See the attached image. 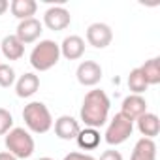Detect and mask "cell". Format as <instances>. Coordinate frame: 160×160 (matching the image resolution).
<instances>
[{
  "mask_svg": "<svg viewBox=\"0 0 160 160\" xmlns=\"http://www.w3.org/2000/svg\"><path fill=\"white\" fill-rule=\"evenodd\" d=\"M40 89V77L32 72L23 73L19 79H15V94L19 98H30Z\"/></svg>",
  "mask_w": 160,
  "mask_h": 160,
  "instance_id": "cell-13",
  "label": "cell"
},
{
  "mask_svg": "<svg viewBox=\"0 0 160 160\" xmlns=\"http://www.w3.org/2000/svg\"><path fill=\"white\" fill-rule=\"evenodd\" d=\"M0 55H4L8 60H19L25 55V45L17 40L15 34H8L2 38V43H0Z\"/></svg>",
  "mask_w": 160,
  "mask_h": 160,
  "instance_id": "cell-15",
  "label": "cell"
},
{
  "mask_svg": "<svg viewBox=\"0 0 160 160\" xmlns=\"http://www.w3.org/2000/svg\"><path fill=\"white\" fill-rule=\"evenodd\" d=\"M81 126H79V121L73 119L72 115H60L57 121H55V134L57 138L64 139V141H70V139H75Z\"/></svg>",
  "mask_w": 160,
  "mask_h": 160,
  "instance_id": "cell-11",
  "label": "cell"
},
{
  "mask_svg": "<svg viewBox=\"0 0 160 160\" xmlns=\"http://www.w3.org/2000/svg\"><path fill=\"white\" fill-rule=\"evenodd\" d=\"M13 128V117L8 109L0 108V136H6Z\"/></svg>",
  "mask_w": 160,
  "mask_h": 160,
  "instance_id": "cell-22",
  "label": "cell"
},
{
  "mask_svg": "<svg viewBox=\"0 0 160 160\" xmlns=\"http://www.w3.org/2000/svg\"><path fill=\"white\" fill-rule=\"evenodd\" d=\"M109 108H111V102H109L108 94L102 89H92L83 98L79 117H81V121L85 122L87 128H96L98 130L108 122Z\"/></svg>",
  "mask_w": 160,
  "mask_h": 160,
  "instance_id": "cell-1",
  "label": "cell"
},
{
  "mask_svg": "<svg viewBox=\"0 0 160 160\" xmlns=\"http://www.w3.org/2000/svg\"><path fill=\"white\" fill-rule=\"evenodd\" d=\"M60 60V47L53 40H42L30 51V66L38 72H47Z\"/></svg>",
  "mask_w": 160,
  "mask_h": 160,
  "instance_id": "cell-4",
  "label": "cell"
},
{
  "mask_svg": "<svg viewBox=\"0 0 160 160\" xmlns=\"http://www.w3.org/2000/svg\"><path fill=\"white\" fill-rule=\"evenodd\" d=\"M136 126H138V132L143 136V138H149V139H154L158 134H160V119L158 115L154 113H143L139 119L134 121Z\"/></svg>",
  "mask_w": 160,
  "mask_h": 160,
  "instance_id": "cell-14",
  "label": "cell"
},
{
  "mask_svg": "<svg viewBox=\"0 0 160 160\" xmlns=\"http://www.w3.org/2000/svg\"><path fill=\"white\" fill-rule=\"evenodd\" d=\"M58 47H60V57H64L68 60H77L85 53V40L81 36L72 34V36H66Z\"/></svg>",
  "mask_w": 160,
  "mask_h": 160,
  "instance_id": "cell-12",
  "label": "cell"
},
{
  "mask_svg": "<svg viewBox=\"0 0 160 160\" xmlns=\"http://www.w3.org/2000/svg\"><path fill=\"white\" fill-rule=\"evenodd\" d=\"M23 121L28 132L32 134H45L53 126V117L49 108L43 102H30L23 109Z\"/></svg>",
  "mask_w": 160,
  "mask_h": 160,
  "instance_id": "cell-2",
  "label": "cell"
},
{
  "mask_svg": "<svg viewBox=\"0 0 160 160\" xmlns=\"http://www.w3.org/2000/svg\"><path fill=\"white\" fill-rule=\"evenodd\" d=\"M126 83H128V89H130L132 94H139V96H141V94L149 89V85H147V81H145V77H143V73H141L139 68H134V70L128 73Z\"/></svg>",
  "mask_w": 160,
  "mask_h": 160,
  "instance_id": "cell-20",
  "label": "cell"
},
{
  "mask_svg": "<svg viewBox=\"0 0 160 160\" xmlns=\"http://www.w3.org/2000/svg\"><path fill=\"white\" fill-rule=\"evenodd\" d=\"M10 10H12L13 17H17L19 21H25V19H30L36 15L38 4L34 0H13L10 4Z\"/></svg>",
  "mask_w": 160,
  "mask_h": 160,
  "instance_id": "cell-18",
  "label": "cell"
},
{
  "mask_svg": "<svg viewBox=\"0 0 160 160\" xmlns=\"http://www.w3.org/2000/svg\"><path fill=\"white\" fill-rule=\"evenodd\" d=\"M4 143H6V149L10 154H13L17 160H25V158H30L34 149H36V143H34V138L30 136L28 130L21 128V126H15L12 128L6 138H4Z\"/></svg>",
  "mask_w": 160,
  "mask_h": 160,
  "instance_id": "cell-3",
  "label": "cell"
},
{
  "mask_svg": "<svg viewBox=\"0 0 160 160\" xmlns=\"http://www.w3.org/2000/svg\"><path fill=\"white\" fill-rule=\"evenodd\" d=\"M8 8H10V2H8V0H0V15H4V13L8 12Z\"/></svg>",
  "mask_w": 160,
  "mask_h": 160,
  "instance_id": "cell-25",
  "label": "cell"
},
{
  "mask_svg": "<svg viewBox=\"0 0 160 160\" xmlns=\"http://www.w3.org/2000/svg\"><path fill=\"white\" fill-rule=\"evenodd\" d=\"M75 141H77L79 149H83V151H94V149L100 145L102 138H100V132H98L96 128H87V126H85V128L79 130Z\"/></svg>",
  "mask_w": 160,
  "mask_h": 160,
  "instance_id": "cell-17",
  "label": "cell"
},
{
  "mask_svg": "<svg viewBox=\"0 0 160 160\" xmlns=\"http://www.w3.org/2000/svg\"><path fill=\"white\" fill-rule=\"evenodd\" d=\"M130 160H156V143L149 138H139L134 145Z\"/></svg>",
  "mask_w": 160,
  "mask_h": 160,
  "instance_id": "cell-16",
  "label": "cell"
},
{
  "mask_svg": "<svg viewBox=\"0 0 160 160\" xmlns=\"http://www.w3.org/2000/svg\"><path fill=\"white\" fill-rule=\"evenodd\" d=\"M143 77L147 85H158L160 83V58L158 57H152L149 60H145L143 66H139Z\"/></svg>",
  "mask_w": 160,
  "mask_h": 160,
  "instance_id": "cell-19",
  "label": "cell"
},
{
  "mask_svg": "<svg viewBox=\"0 0 160 160\" xmlns=\"http://www.w3.org/2000/svg\"><path fill=\"white\" fill-rule=\"evenodd\" d=\"M0 160H17L13 154H10L8 151H2V152H0Z\"/></svg>",
  "mask_w": 160,
  "mask_h": 160,
  "instance_id": "cell-26",
  "label": "cell"
},
{
  "mask_svg": "<svg viewBox=\"0 0 160 160\" xmlns=\"http://www.w3.org/2000/svg\"><path fill=\"white\" fill-rule=\"evenodd\" d=\"M12 85H15V70L10 64H2V62H0V87L8 89Z\"/></svg>",
  "mask_w": 160,
  "mask_h": 160,
  "instance_id": "cell-21",
  "label": "cell"
},
{
  "mask_svg": "<svg viewBox=\"0 0 160 160\" xmlns=\"http://www.w3.org/2000/svg\"><path fill=\"white\" fill-rule=\"evenodd\" d=\"M75 77H77L79 85L96 87L102 81V66L94 60H83L75 70Z\"/></svg>",
  "mask_w": 160,
  "mask_h": 160,
  "instance_id": "cell-6",
  "label": "cell"
},
{
  "mask_svg": "<svg viewBox=\"0 0 160 160\" xmlns=\"http://www.w3.org/2000/svg\"><path fill=\"white\" fill-rule=\"evenodd\" d=\"M98 160H124V158H122V154H121L119 151L109 149V151H104V152H102V156H100Z\"/></svg>",
  "mask_w": 160,
  "mask_h": 160,
  "instance_id": "cell-23",
  "label": "cell"
},
{
  "mask_svg": "<svg viewBox=\"0 0 160 160\" xmlns=\"http://www.w3.org/2000/svg\"><path fill=\"white\" fill-rule=\"evenodd\" d=\"M143 113H147V102L143 96L139 94H128L124 100H122V106H121V115H124L128 121H136L139 119Z\"/></svg>",
  "mask_w": 160,
  "mask_h": 160,
  "instance_id": "cell-10",
  "label": "cell"
},
{
  "mask_svg": "<svg viewBox=\"0 0 160 160\" xmlns=\"http://www.w3.org/2000/svg\"><path fill=\"white\" fill-rule=\"evenodd\" d=\"M70 23H72V15H70V12L66 8H62V6H51V8L45 10L42 25H45L53 32H60V30L68 28Z\"/></svg>",
  "mask_w": 160,
  "mask_h": 160,
  "instance_id": "cell-7",
  "label": "cell"
},
{
  "mask_svg": "<svg viewBox=\"0 0 160 160\" xmlns=\"http://www.w3.org/2000/svg\"><path fill=\"white\" fill-rule=\"evenodd\" d=\"M62 160H96V158L91 154H85V152H68Z\"/></svg>",
  "mask_w": 160,
  "mask_h": 160,
  "instance_id": "cell-24",
  "label": "cell"
},
{
  "mask_svg": "<svg viewBox=\"0 0 160 160\" xmlns=\"http://www.w3.org/2000/svg\"><path fill=\"white\" fill-rule=\"evenodd\" d=\"M36 160H53V158H49V156H42V158H36Z\"/></svg>",
  "mask_w": 160,
  "mask_h": 160,
  "instance_id": "cell-27",
  "label": "cell"
},
{
  "mask_svg": "<svg viewBox=\"0 0 160 160\" xmlns=\"http://www.w3.org/2000/svg\"><path fill=\"white\" fill-rule=\"evenodd\" d=\"M43 32V25L40 19L36 17H30V19H25V21H19L17 25V30H15V36L17 40L23 43V45H28V43H34Z\"/></svg>",
  "mask_w": 160,
  "mask_h": 160,
  "instance_id": "cell-8",
  "label": "cell"
},
{
  "mask_svg": "<svg viewBox=\"0 0 160 160\" xmlns=\"http://www.w3.org/2000/svg\"><path fill=\"white\" fill-rule=\"evenodd\" d=\"M132 132H134V122L128 121L124 115L117 113L109 121V124L106 128V134H104V139H106L108 145H121L132 136Z\"/></svg>",
  "mask_w": 160,
  "mask_h": 160,
  "instance_id": "cell-5",
  "label": "cell"
},
{
  "mask_svg": "<svg viewBox=\"0 0 160 160\" xmlns=\"http://www.w3.org/2000/svg\"><path fill=\"white\" fill-rule=\"evenodd\" d=\"M113 40V30L106 23H92L87 28V42L96 49H106Z\"/></svg>",
  "mask_w": 160,
  "mask_h": 160,
  "instance_id": "cell-9",
  "label": "cell"
}]
</instances>
